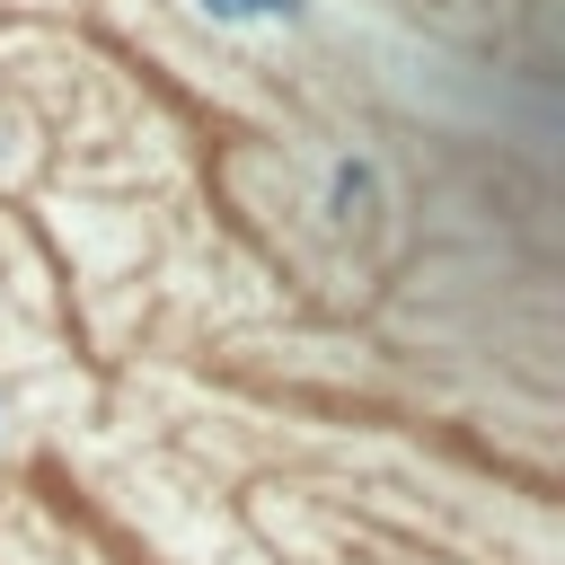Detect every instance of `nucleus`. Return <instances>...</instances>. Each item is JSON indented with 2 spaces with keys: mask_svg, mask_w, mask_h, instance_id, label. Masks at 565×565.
<instances>
[{
  "mask_svg": "<svg viewBox=\"0 0 565 565\" xmlns=\"http://www.w3.org/2000/svg\"><path fill=\"white\" fill-rule=\"evenodd\" d=\"M212 9H230V18H238V9H282V0H212Z\"/></svg>",
  "mask_w": 565,
  "mask_h": 565,
  "instance_id": "1",
  "label": "nucleus"
}]
</instances>
